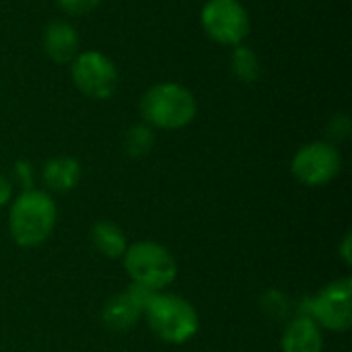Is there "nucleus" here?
Returning a JSON list of instances; mask_svg holds the SVG:
<instances>
[{
  "label": "nucleus",
  "instance_id": "f257e3e1",
  "mask_svg": "<svg viewBox=\"0 0 352 352\" xmlns=\"http://www.w3.org/2000/svg\"><path fill=\"white\" fill-rule=\"evenodd\" d=\"M56 202L52 194L43 190H23L8 212V231L16 245L21 248H37L56 229Z\"/></svg>",
  "mask_w": 352,
  "mask_h": 352
},
{
  "label": "nucleus",
  "instance_id": "f03ea898",
  "mask_svg": "<svg viewBox=\"0 0 352 352\" xmlns=\"http://www.w3.org/2000/svg\"><path fill=\"white\" fill-rule=\"evenodd\" d=\"M140 116L153 130H182L198 113L194 93L179 82H157L140 99Z\"/></svg>",
  "mask_w": 352,
  "mask_h": 352
},
{
  "label": "nucleus",
  "instance_id": "7ed1b4c3",
  "mask_svg": "<svg viewBox=\"0 0 352 352\" xmlns=\"http://www.w3.org/2000/svg\"><path fill=\"white\" fill-rule=\"evenodd\" d=\"M142 316L153 334L167 344H186L200 328L194 305L188 299L171 293H155Z\"/></svg>",
  "mask_w": 352,
  "mask_h": 352
},
{
  "label": "nucleus",
  "instance_id": "20e7f679",
  "mask_svg": "<svg viewBox=\"0 0 352 352\" xmlns=\"http://www.w3.org/2000/svg\"><path fill=\"white\" fill-rule=\"evenodd\" d=\"M122 260L130 280L153 291H163L177 276V262L173 254L155 241H136L128 245Z\"/></svg>",
  "mask_w": 352,
  "mask_h": 352
},
{
  "label": "nucleus",
  "instance_id": "39448f33",
  "mask_svg": "<svg viewBox=\"0 0 352 352\" xmlns=\"http://www.w3.org/2000/svg\"><path fill=\"white\" fill-rule=\"evenodd\" d=\"M200 25L214 43L227 47L243 43L252 31L250 12L239 0H208L200 12Z\"/></svg>",
  "mask_w": 352,
  "mask_h": 352
},
{
  "label": "nucleus",
  "instance_id": "423d86ee",
  "mask_svg": "<svg viewBox=\"0 0 352 352\" xmlns=\"http://www.w3.org/2000/svg\"><path fill=\"white\" fill-rule=\"evenodd\" d=\"M307 318H311L322 330L346 332L352 324V280L338 278L326 285L316 297L303 305Z\"/></svg>",
  "mask_w": 352,
  "mask_h": 352
},
{
  "label": "nucleus",
  "instance_id": "0eeeda50",
  "mask_svg": "<svg viewBox=\"0 0 352 352\" xmlns=\"http://www.w3.org/2000/svg\"><path fill=\"white\" fill-rule=\"evenodd\" d=\"M74 87L89 99H109L120 85V72L111 58L101 52H78L70 62Z\"/></svg>",
  "mask_w": 352,
  "mask_h": 352
},
{
  "label": "nucleus",
  "instance_id": "6e6552de",
  "mask_svg": "<svg viewBox=\"0 0 352 352\" xmlns=\"http://www.w3.org/2000/svg\"><path fill=\"white\" fill-rule=\"evenodd\" d=\"M340 169H342L340 151L336 148L334 142H326V140H316L301 146L291 161V171L297 177V182L309 188H320L330 184L332 179L338 177Z\"/></svg>",
  "mask_w": 352,
  "mask_h": 352
},
{
  "label": "nucleus",
  "instance_id": "1a4fd4ad",
  "mask_svg": "<svg viewBox=\"0 0 352 352\" xmlns=\"http://www.w3.org/2000/svg\"><path fill=\"white\" fill-rule=\"evenodd\" d=\"M159 293L153 291L148 287L142 285H130L124 293L113 295L101 309V322L105 328L113 330V332H126L130 330L138 318L144 314L146 303L151 301V297Z\"/></svg>",
  "mask_w": 352,
  "mask_h": 352
},
{
  "label": "nucleus",
  "instance_id": "9d476101",
  "mask_svg": "<svg viewBox=\"0 0 352 352\" xmlns=\"http://www.w3.org/2000/svg\"><path fill=\"white\" fill-rule=\"evenodd\" d=\"M43 52L45 56L56 62V64H70L76 54H78V33L76 29L66 23V21H52L45 29H43Z\"/></svg>",
  "mask_w": 352,
  "mask_h": 352
},
{
  "label": "nucleus",
  "instance_id": "9b49d317",
  "mask_svg": "<svg viewBox=\"0 0 352 352\" xmlns=\"http://www.w3.org/2000/svg\"><path fill=\"white\" fill-rule=\"evenodd\" d=\"M283 352H322L324 351V332L307 316H299L289 322L283 340Z\"/></svg>",
  "mask_w": 352,
  "mask_h": 352
},
{
  "label": "nucleus",
  "instance_id": "f8f14e48",
  "mask_svg": "<svg viewBox=\"0 0 352 352\" xmlns=\"http://www.w3.org/2000/svg\"><path fill=\"white\" fill-rule=\"evenodd\" d=\"M43 186L54 194H66L76 188L80 179V165L72 157H54L41 169Z\"/></svg>",
  "mask_w": 352,
  "mask_h": 352
},
{
  "label": "nucleus",
  "instance_id": "ddd939ff",
  "mask_svg": "<svg viewBox=\"0 0 352 352\" xmlns=\"http://www.w3.org/2000/svg\"><path fill=\"white\" fill-rule=\"evenodd\" d=\"M91 239L95 250L111 260H118L126 254L128 250V241H126V233L111 221H99L95 223L93 231H91Z\"/></svg>",
  "mask_w": 352,
  "mask_h": 352
},
{
  "label": "nucleus",
  "instance_id": "4468645a",
  "mask_svg": "<svg viewBox=\"0 0 352 352\" xmlns=\"http://www.w3.org/2000/svg\"><path fill=\"white\" fill-rule=\"evenodd\" d=\"M231 72L241 82H256L262 74V64L258 54L245 43L235 45L231 52Z\"/></svg>",
  "mask_w": 352,
  "mask_h": 352
},
{
  "label": "nucleus",
  "instance_id": "2eb2a0df",
  "mask_svg": "<svg viewBox=\"0 0 352 352\" xmlns=\"http://www.w3.org/2000/svg\"><path fill=\"white\" fill-rule=\"evenodd\" d=\"M155 144V132L146 124H134L124 136V148L130 157H144Z\"/></svg>",
  "mask_w": 352,
  "mask_h": 352
},
{
  "label": "nucleus",
  "instance_id": "dca6fc26",
  "mask_svg": "<svg viewBox=\"0 0 352 352\" xmlns=\"http://www.w3.org/2000/svg\"><path fill=\"white\" fill-rule=\"evenodd\" d=\"M99 2H101V0H58V6H60L66 14L82 16V14L93 12V10L99 6Z\"/></svg>",
  "mask_w": 352,
  "mask_h": 352
},
{
  "label": "nucleus",
  "instance_id": "f3484780",
  "mask_svg": "<svg viewBox=\"0 0 352 352\" xmlns=\"http://www.w3.org/2000/svg\"><path fill=\"white\" fill-rule=\"evenodd\" d=\"M351 134V118L346 113H338L332 118V122L328 124V136L332 140H344Z\"/></svg>",
  "mask_w": 352,
  "mask_h": 352
},
{
  "label": "nucleus",
  "instance_id": "a211bd4d",
  "mask_svg": "<svg viewBox=\"0 0 352 352\" xmlns=\"http://www.w3.org/2000/svg\"><path fill=\"white\" fill-rule=\"evenodd\" d=\"M10 196H12V184L6 175L0 173V208H4L10 202Z\"/></svg>",
  "mask_w": 352,
  "mask_h": 352
},
{
  "label": "nucleus",
  "instance_id": "6ab92c4d",
  "mask_svg": "<svg viewBox=\"0 0 352 352\" xmlns=\"http://www.w3.org/2000/svg\"><path fill=\"white\" fill-rule=\"evenodd\" d=\"M340 256H342V260L346 262V264H351L352 262V256H351V235H346L344 237V241H342V248H340Z\"/></svg>",
  "mask_w": 352,
  "mask_h": 352
}]
</instances>
